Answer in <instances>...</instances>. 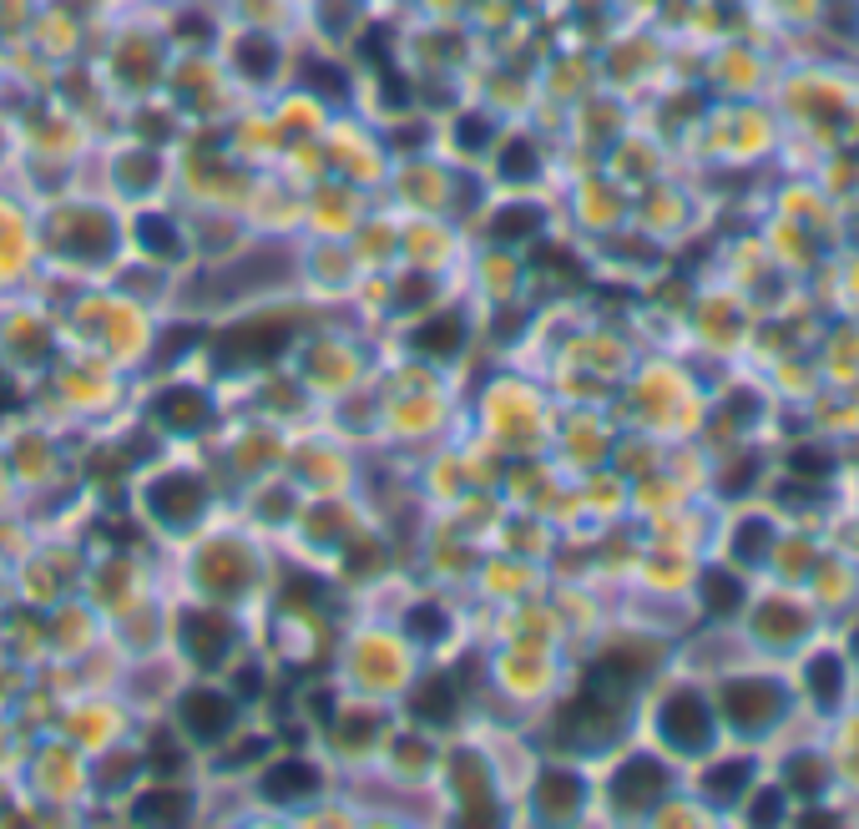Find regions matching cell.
I'll use <instances>...</instances> for the list:
<instances>
[{
    "label": "cell",
    "instance_id": "277c9868",
    "mask_svg": "<svg viewBox=\"0 0 859 829\" xmlns=\"http://www.w3.org/2000/svg\"><path fill=\"white\" fill-rule=\"evenodd\" d=\"M283 344H289V324H278V319L243 324V329L218 339V364H263V360H274Z\"/></svg>",
    "mask_w": 859,
    "mask_h": 829
},
{
    "label": "cell",
    "instance_id": "4fadbf2b",
    "mask_svg": "<svg viewBox=\"0 0 859 829\" xmlns=\"http://www.w3.org/2000/svg\"><path fill=\"white\" fill-rule=\"evenodd\" d=\"M131 819L137 825H152V819H188V800L177 789H157V794H142L131 804Z\"/></svg>",
    "mask_w": 859,
    "mask_h": 829
},
{
    "label": "cell",
    "instance_id": "9c48e42d",
    "mask_svg": "<svg viewBox=\"0 0 859 829\" xmlns=\"http://www.w3.org/2000/svg\"><path fill=\"white\" fill-rule=\"evenodd\" d=\"M157 420L167 430H198L207 420V400L198 390H188V385H173L167 394H157Z\"/></svg>",
    "mask_w": 859,
    "mask_h": 829
},
{
    "label": "cell",
    "instance_id": "cb8c5ba5",
    "mask_svg": "<svg viewBox=\"0 0 859 829\" xmlns=\"http://www.w3.org/2000/svg\"><path fill=\"white\" fill-rule=\"evenodd\" d=\"M485 137H491V127H485L481 117H466V122H460V147H470V152H476V147H485Z\"/></svg>",
    "mask_w": 859,
    "mask_h": 829
},
{
    "label": "cell",
    "instance_id": "7c38bea8",
    "mask_svg": "<svg viewBox=\"0 0 859 829\" xmlns=\"http://www.w3.org/2000/svg\"><path fill=\"white\" fill-rule=\"evenodd\" d=\"M409 708L420 713L425 724H451L455 718V688H451V678H430V683L415 693V703Z\"/></svg>",
    "mask_w": 859,
    "mask_h": 829
},
{
    "label": "cell",
    "instance_id": "7a4b0ae2",
    "mask_svg": "<svg viewBox=\"0 0 859 829\" xmlns=\"http://www.w3.org/2000/svg\"><path fill=\"white\" fill-rule=\"evenodd\" d=\"M723 708H729V718L743 733H758V728H769L773 718H779L784 699H779V688H773L769 678H738V683H729V693H723Z\"/></svg>",
    "mask_w": 859,
    "mask_h": 829
},
{
    "label": "cell",
    "instance_id": "ffe728a7",
    "mask_svg": "<svg viewBox=\"0 0 859 829\" xmlns=\"http://www.w3.org/2000/svg\"><path fill=\"white\" fill-rule=\"evenodd\" d=\"M536 208H506L501 223H495V238H531L536 234Z\"/></svg>",
    "mask_w": 859,
    "mask_h": 829
},
{
    "label": "cell",
    "instance_id": "d4e9b609",
    "mask_svg": "<svg viewBox=\"0 0 859 829\" xmlns=\"http://www.w3.org/2000/svg\"><path fill=\"white\" fill-rule=\"evenodd\" d=\"M788 470H799V476H824V455H814V451H799V455H788Z\"/></svg>",
    "mask_w": 859,
    "mask_h": 829
},
{
    "label": "cell",
    "instance_id": "7402d4cb",
    "mask_svg": "<svg viewBox=\"0 0 859 829\" xmlns=\"http://www.w3.org/2000/svg\"><path fill=\"white\" fill-rule=\"evenodd\" d=\"M763 541H769V526H763V522H743L738 526V556H743V562H763V556H769Z\"/></svg>",
    "mask_w": 859,
    "mask_h": 829
},
{
    "label": "cell",
    "instance_id": "44dd1931",
    "mask_svg": "<svg viewBox=\"0 0 859 829\" xmlns=\"http://www.w3.org/2000/svg\"><path fill=\"white\" fill-rule=\"evenodd\" d=\"M536 173V152H531V142H510L506 152H501V177H531Z\"/></svg>",
    "mask_w": 859,
    "mask_h": 829
},
{
    "label": "cell",
    "instance_id": "8992f818",
    "mask_svg": "<svg viewBox=\"0 0 859 829\" xmlns=\"http://www.w3.org/2000/svg\"><path fill=\"white\" fill-rule=\"evenodd\" d=\"M203 480L198 476H182V470H173V476H162L157 486H152V511H157L167 526H188L198 511H203Z\"/></svg>",
    "mask_w": 859,
    "mask_h": 829
},
{
    "label": "cell",
    "instance_id": "e0dca14e",
    "mask_svg": "<svg viewBox=\"0 0 859 829\" xmlns=\"http://www.w3.org/2000/svg\"><path fill=\"white\" fill-rule=\"evenodd\" d=\"M738 784H748V764H718V769H708V779H703V789L713 794V800H733L738 794Z\"/></svg>",
    "mask_w": 859,
    "mask_h": 829
},
{
    "label": "cell",
    "instance_id": "5bb4252c",
    "mask_svg": "<svg viewBox=\"0 0 859 829\" xmlns=\"http://www.w3.org/2000/svg\"><path fill=\"white\" fill-rule=\"evenodd\" d=\"M137 238H142L147 253H157V259H177V253H182V238H177L173 218H142L137 223Z\"/></svg>",
    "mask_w": 859,
    "mask_h": 829
},
{
    "label": "cell",
    "instance_id": "484cf974",
    "mask_svg": "<svg viewBox=\"0 0 859 829\" xmlns=\"http://www.w3.org/2000/svg\"><path fill=\"white\" fill-rule=\"evenodd\" d=\"M238 688H243V693H263V673H258V668L238 673Z\"/></svg>",
    "mask_w": 859,
    "mask_h": 829
},
{
    "label": "cell",
    "instance_id": "ba28073f",
    "mask_svg": "<svg viewBox=\"0 0 859 829\" xmlns=\"http://www.w3.org/2000/svg\"><path fill=\"white\" fill-rule=\"evenodd\" d=\"M319 789V769L304 764V758H289V764H278V769L263 774V794L274 804H293V800H308Z\"/></svg>",
    "mask_w": 859,
    "mask_h": 829
},
{
    "label": "cell",
    "instance_id": "52a82bcc",
    "mask_svg": "<svg viewBox=\"0 0 859 829\" xmlns=\"http://www.w3.org/2000/svg\"><path fill=\"white\" fill-rule=\"evenodd\" d=\"M182 632H188V653L198 657V663H207V668L223 663L228 648H233V627L223 623V617H213V612H192Z\"/></svg>",
    "mask_w": 859,
    "mask_h": 829
},
{
    "label": "cell",
    "instance_id": "5b68a950",
    "mask_svg": "<svg viewBox=\"0 0 859 829\" xmlns=\"http://www.w3.org/2000/svg\"><path fill=\"white\" fill-rule=\"evenodd\" d=\"M238 724V708L228 693H213V688H198L182 699V728H188L198 743H218L228 739V728Z\"/></svg>",
    "mask_w": 859,
    "mask_h": 829
},
{
    "label": "cell",
    "instance_id": "6da1fadb",
    "mask_svg": "<svg viewBox=\"0 0 859 829\" xmlns=\"http://www.w3.org/2000/svg\"><path fill=\"white\" fill-rule=\"evenodd\" d=\"M657 728H662V739L672 743V749H683V754H698L703 743L713 739V708L698 699V693H672L668 703H662V713H657Z\"/></svg>",
    "mask_w": 859,
    "mask_h": 829
},
{
    "label": "cell",
    "instance_id": "603a6c76",
    "mask_svg": "<svg viewBox=\"0 0 859 829\" xmlns=\"http://www.w3.org/2000/svg\"><path fill=\"white\" fill-rule=\"evenodd\" d=\"M405 623H409V632H415V638L435 642L440 632H445V612H440V607H415V612L405 617Z\"/></svg>",
    "mask_w": 859,
    "mask_h": 829
},
{
    "label": "cell",
    "instance_id": "9a60e30c",
    "mask_svg": "<svg viewBox=\"0 0 859 829\" xmlns=\"http://www.w3.org/2000/svg\"><path fill=\"white\" fill-rule=\"evenodd\" d=\"M703 596H708V607H713L718 617H729V612L743 607V587L733 582L729 571H708V582H703Z\"/></svg>",
    "mask_w": 859,
    "mask_h": 829
},
{
    "label": "cell",
    "instance_id": "8fae6325",
    "mask_svg": "<svg viewBox=\"0 0 859 829\" xmlns=\"http://www.w3.org/2000/svg\"><path fill=\"white\" fill-rule=\"evenodd\" d=\"M415 344H420L425 354H455L466 344V324H460V314H435L430 324L415 329Z\"/></svg>",
    "mask_w": 859,
    "mask_h": 829
},
{
    "label": "cell",
    "instance_id": "3957f363",
    "mask_svg": "<svg viewBox=\"0 0 859 829\" xmlns=\"http://www.w3.org/2000/svg\"><path fill=\"white\" fill-rule=\"evenodd\" d=\"M662 789H668V769H662L657 758L637 754V758H627L622 769H617L612 800H617V809H627V815H642L647 804L662 800Z\"/></svg>",
    "mask_w": 859,
    "mask_h": 829
},
{
    "label": "cell",
    "instance_id": "d6986e66",
    "mask_svg": "<svg viewBox=\"0 0 859 829\" xmlns=\"http://www.w3.org/2000/svg\"><path fill=\"white\" fill-rule=\"evenodd\" d=\"M308 87L324 91V97H350V76L339 66H324V61H308Z\"/></svg>",
    "mask_w": 859,
    "mask_h": 829
},
{
    "label": "cell",
    "instance_id": "30bf717a",
    "mask_svg": "<svg viewBox=\"0 0 859 829\" xmlns=\"http://www.w3.org/2000/svg\"><path fill=\"white\" fill-rule=\"evenodd\" d=\"M536 804H541V815H552V819H567L577 804H582V779L567 769H546L541 774V784H536Z\"/></svg>",
    "mask_w": 859,
    "mask_h": 829
},
{
    "label": "cell",
    "instance_id": "2e32d148",
    "mask_svg": "<svg viewBox=\"0 0 859 829\" xmlns=\"http://www.w3.org/2000/svg\"><path fill=\"white\" fill-rule=\"evenodd\" d=\"M274 61H278V51L268 36H243V41H238V66H243L248 76H268Z\"/></svg>",
    "mask_w": 859,
    "mask_h": 829
},
{
    "label": "cell",
    "instance_id": "ac0fdd59",
    "mask_svg": "<svg viewBox=\"0 0 859 829\" xmlns=\"http://www.w3.org/2000/svg\"><path fill=\"white\" fill-rule=\"evenodd\" d=\"M809 683H814L819 703H834L839 699V688H845V673H839L834 657H814V663H809Z\"/></svg>",
    "mask_w": 859,
    "mask_h": 829
}]
</instances>
